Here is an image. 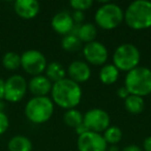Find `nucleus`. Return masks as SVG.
I'll return each mask as SVG.
<instances>
[{"instance_id":"obj_1","label":"nucleus","mask_w":151,"mask_h":151,"mask_svg":"<svg viewBox=\"0 0 151 151\" xmlns=\"http://www.w3.org/2000/svg\"><path fill=\"white\" fill-rule=\"evenodd\" d=\"M53 103L65 110L75 109L82 99V89L78 83L64 78L54 83L51 90Z\"/></svg>"},{"instance_id":"obj_2","label":"nucleus","mask_w":151,"mask_h":151,"mask_svg":"<svg viewBox=\"0 0 151 151\" xmlns=\"http://www.w3.org/2000/svg\"><path fill=\"white\" fill-rule=\"evenodd\" d=\"M124 21L134 30H144L151 27V2L148 0L132 1L124 13Z\"/></svg>"},{"instance_id":"obj_3","label":"nucleus","mask_w":151,"mask_h":151,"mask_svg":"<svg viewBox=\"0 0 151 151\" xmlns=\"http://www.w3.org/2000/svg\"><path fill=\"white\" fill-rule=\"evenodd\" d=\"M124 87L129 94L146 96L151 93V69L145 66H137L128 71L124 80Z\"/></svg>"},{"instance_id":"obj_4","label":"nucleus","mask_w":151,"mask_h":151,"mask_svg":"<svg viewBox=\"0 0 151 151\" xmlns=\"http://www.w3.org/2000/svg\"><path fill=\"white\" fill-rule=\"evenodd\" d=\"M53 113L54 103L48 96H34L25 106V116L35 124H42L50 120Z\"/></svg>"},{"instance_id":"obj_5","label":"nucleus","mask_w":151,"mask_h":151,"mask_svg":"<svg viewBox=\"0 0 151 151\" xmlns=\"http://www.w3.org/2000/svg\"><path fill=\"white\" fill-rule=\"evenodd\" d=\"M95 24L105 30L117 28L124 20L122 9L116 3L105 2L95 12Z\"/></svg>"},{"instance_id":"obj_6","label":"nucleus","mask_w":151,"mask_h":151,"mask_svg":"<svg viewBox=\"0 0 151 151\" xmlns=\"http://www.w3.org/2000/svg\"><path fill=\"white\" fill-rule=\"evenodd\" d=\"M141 53L132 44H122L115 50L113 54V64L118 70L130 71L139 66Z\"/></svg>"},{"instance_id":"obj_7","label":"nucleus","mask_w":151,"mask_h":151,"mask_svg":"<svg viewBox=\"0 0 151 151\" xmlns=\"http://www.w3.org/2000/svg\"><path fill=\"white\" fill-rule=\"evenodd\" d=\"M47 65L46 57L38 50H27L21 55V67L33 77L42 75Z\"/></svg>"},{"instance_id":"obj_8","label":"nucleus","mask_w":151,"mask_h":151,"mask_svg":"<svg viewBox=\"0 0 151 151\" xmlns=\"http://www.w3.org/2000/svg\"><path fill=\"white\" fill-rule=\"evenodd\" d=\"M83 123L89 132L101 134L110 126L111 119L105 110L94 108L83 115Z\"/></svg>"},{"instance_id":"obj_9","label":"nucleus","mask_w":151,"mask_h":151,"mask_svg":"<svg viewBox=\"0 0 151 151\" xmlns=\"http://www.w3.org/2000/svg\"><path fill=\"white\" fill-rule=\"evenodd\" d=\"M28 89V83L25 78L20 75H14L5 81L4 99L9 103L21 101L26 95Z\"/></svg>"},{"instance_id":"obj_10","label":"nucleus","mask_w":151,"mask_h":151,"mask_svg":"<svg viewBox=\"0 0 151 151\" xmlns=\"http://www.w3.org/2000/svg\"><path fill=\"white\" fill-rule=\"evenodd\" d=\"M79 151H107L108 144L103 134L87 132L79 136L77 142Z\"/></svg>"},{"instance_id":"obj_11","label":"nucleus","mask_w":151,"mask_h":151,"mask_svg":"<svg viewBox=\"0 0 151 151\" xmlns=\"http://www.w3.org/2000/svg\"><path fill=\"white\" fill-rule=\"evenodd\" d=\"M83 55L89 63L93 65H104L109 57V52L106 46L99 42H91L83 48Z\"/></svg>"},{"instance_id":"obj_12","label":"nucleus","mask_w":151,"mask_h":151,"mask_svg":"<svg viewBox=\"0 0 151 151\" xmlns=\"http://www.w3.org/2000/svg\"><path fill=\"white\" fill-rule=\"evenodd\" d=\"M14 9L21 19L31 20L38 15L40 6L36 0H17Z\"/></svg>"},{"instance_id":"obj_13","label":"nucleus","mask_w":151,"mask_h":151,"mask_svg":"<svg viewBox=\"0 0 151 151\" xmlns=\"http://www.w3.org/2000/svg\"><path fill=\"white\" fill-rule=\"evenodd\" d=\"M51 26L55 32L65 36L71 32L75 23L70 14L67 12H60L52 18Z\"/></svg>"},{"instance_id":"obj_14","label":"nucleus","mask_w":151,"mask_h":151,"mask_svg":"<svg viewBox=\"0 0 151 151\" xmlns=\"http://www.w3.org/2000/svg\"><path fill=\"white\" fill-rule=\"evenodd\" d=\"M69 79L76 83H84L89 80L91 76V69L86 62L81 60H76L69 64L67 68Z\"/></svg>"},{"instance_id":"obj_15","label":"nucleus","mask_w":151,"mask_h":151,"mask_svg":"<svg viewBox=\"0 0 151 151\" xmlns=\"http://www.w3.org/2000/svg\"><path fill=\"white\" fill-rule=\"evenodd\" d=\"M53 83L46 76H35L32 77L28 83V89L34 96H47L52 90Z\"/></svg>"},{"instance_id":"obj_16","label":"nucleus","mask_w":151,"mask_h":151,"mask_svg":"<svg viewBox=\"0 0 151 151\" xmlns=\"http://www.w3.org/2000/svg\"><path fill=\"white\" fill-rule=\"evenodd\" d=\"M99 80L105 85H112L117 82L119 78V70L114 64H106L99 70Z\"/></svg>"},{"instance_id":"obj_17","label":"nucleus","mask_w":151,"mask_h":151,"mask_svg":"<svg viewBox=\"0 0 151 151\" xmlns=\"http://www.w3.org/2000/svg\"><path fill=\"white\" fill-rule=\"evenodd\" d=\"M97 30L94 24L92 23H84L78 25V29H77V34L78 38L81 42H84L86 44L91 42H94L95 37H96Z\"/></svg>"},{"instance_id":"obj_18","label":"nucleus","mask_w":151,"mask_h":151,"mask_svg":"<svg viewBox=\"0 0 151 151\" xmlns=\"http://www.w3.org/2000/svg\"><path fill=\"white\" fill-rule=\"evenodd\" d=\"M9 151H31L32 143L25 136H15L7 143Z\"/></svg>"},{"instance_id":"obj_19","label":"nucleus","mask_w":151,"mask_h":151,"mask_svg":"<svg viewBox=\"0 0 151 151\" xmlns=\"http://www.w3.org/2000/svg\"><path fill=\"white\" fill-rule=\"evenodd\" d=\"M45 71H46V77L53 84L65 78V70L63 68L62 64L56 62V61L49 63Z\"/></svg>"},{"instance_id":"obj_20","label":"nucleus","mask_w":151,"mask_h":151,"mask_svg":"<svg viewBox=\"0 0 151 151\" xmlns=\"http://www.w3.org/2000/svg\"><path fill=\"white\" fill-rule=\"evenodd\" d=\"M124 107L130 114H140L144 111L145 103L143 97L129 94L124 99Z\"/></svg>"},{"instance_id":"obj_21","label":"nucleus","mask_w":151,"mask_h":151,"mask_svg":"<svg viewBox=\"0 0 151 151\" xmlns=\"http://www.w3.org/2000/svg\"><path fill=\"white\" fill-rule=\"evenodd\" d=\"M63 119H64V123L67 126L77 128L83 123V114L77 109H70L65 112Z\"/></svg>"},{"instance_id":"obj_22","label":"nucleus","mask_w":151,"mask_h":151,"mask_svg":"<svg viewBox=\"0 0 151 151\" xmlns=\"http://www.w3.org/2000/svg\"><path fill=\"white\" fill-rule=\"evenodd\" d=\"M2 65L7 70H16L21 66V56L15 52H7L2 57Z\"/></svg>"},{"instance_id":"obj_23","label":"nucleus","mask_w":151,"mask_h":151,"mask_svg":"<svg viewBox=\"0 0 151 151\" xmlns=\"http://www.w3.org/2000/svg\"><path fill=\"white\" fill-rule=\"evenodd\" d=\"M61 46H62L63 50L66 52H77L81 49L82 46V42L78 38L77 35L73 34H67V35L63 36L62 42H61Z\"/></svg>"},{"instance_id":"obj_24","label":"nucleus","mask_w":151,"mask_h":151,"mask_svg":"<svg viewBox=\"0 0 151 151\" xmlns=\"http://www.w3.org/2000/svg\"><path fill=\"white\" fill-rule=\"evenodd\" d=\"M104 139L108 145H116L121 141L122 139V130L117 126L110 125L107 129L104 132Z\"/></svg>"},{"instance_id":"obj_25","label":"nucleus","mask_w":151,"mask_h":151,"mask_svg":"<svg viewBox=\"0 0 151 151\" xmlns=\"http://www.w3.org/2000/svg\"><path fill=\"white\" fill-rule=\"evenodd\" d=\"M92 1L91 0H71L69 4L75 11L78 12H84L89 9L92 6Z\"/></svg>"},{"instance_id":"obj_26","label":"nucleus","mask_w":151,"mask_h":151,"mask_svg":"<svg viewBox=\"0 0 151 151\" xmlns=\"http://www.w3.org/2000/svg\"><path fill=\"white\" fill-rule=\"evenodd\" d=\"M9 127V119L4 112H0V136L3 134Z\"/></svg>"},{"instance_id":"obj_27","label":"nucleus","mask_w":151,"mask_h":151,"mask_svg":"<svg viewBox=\"0 0 151 151\" xmlns=\"http://www.w3.org/2000/svg\"><path fill=\"white\" fill-rule=\"evenodd\" d=\"M71 18H73V23H75L76 25H81L82 22L84 21V14H83V12L75 11L73 15H71Z\"/></svg>"},{"instance_id":"obj_28","label":"nucleus","mask_w":151,"mask_h":151,"mask_svg":"<svg viewBox=\"0 0 151 151\" xmlns=\"http://www.w3.org/2000/svg\"><path fill=\"white\" fill-rule=\"evenodd\" d=\"M117 95L120 97V99H125L126 97L129 95V92L127 91V89L125 88L124 86H122V87H120V88H118V90H117Z\"/></svg>"},{"instance_id":"obj_29","label":"nucleus","mask_w":151,"mask_h":151,"mask_svg":"<svg viewBox=\"0 0 151 151\" xmlns=\"http://www.w3.org/2000/svg\"><path fill=\"white\" fill-rule=\"evenodd\" d=\"M143 149L144 151H151V136L147 137L143 142Z\"/></svg>"},{"instance_id":"obj_30","label":"nucleus","mask_w":151,"mask_h":151,"mask_svg":"<svg viewBox=\"0 0 151 151\" xmlns=\"http://www.w3.org/2000/svg\"><path fill=\"white\" fill-rule=\"evenodd\" d=\"M5 93V81L0 78V99H4Z\"/></svg>"},{"instance_id":"obj_31","label":"nucleus","mask_w":151,"mask_h":151,"mask_svg":"<svg viewBox=\"0 0 151 151\" xmlns=\"http://www.w3.org/2000/svg\"><path fill=\"white\" fill-rule=\"evenodd\" d=\"M75 129H76V132H77V134H78V136H81V134H85V132H89V130L86 128V126L84 125V123H82L81 125H79L78 127L75 128Z\"/></svg>"},{"instance_id":"obj_32","label":"nucleus","mask_w":151,"mask_h":151,"mask_svg":"<svg viewBox=\"0 0 151 151\" xmlns=\"http://www.w3.org/2000/svg\"><path fill=\"white\" fill-rule=\"evenodd\" d=\"M121 151H143V150L139 146H137V145H128V146L124 147Z\"/></svg>"},{"instance_id":"obj_33","label":"nucleus","mask_w":151,"mask_h":151,"mask_svg":"<svg viewBox=\"0 0 151 151\" xmlns=\"http://www.w3.org/2000/svg\"><path fill=\"white\" fill-rule=\"evenodd\" d=\"M107 151H121V150H119V148L116 145H111V147L108 148Z\"/></svg>"},{"instance_id":"obj_34","label":"nucleus","mask_w":151,"mask_h":151,"mask_svg":"<svg viewBox=\"0 0 151 151\" xmlns=\"http://www.w3.org/2000/svg\"><path fill=\"white\" fill-rule=\"evenodd\" d=\"M4 103L2 101V99H0V112H3V110H4Z\"/></svg>"}]
</instances>
